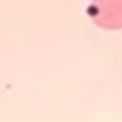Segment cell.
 <instances>
[{
    "instance_id": "1",
    "label": "cell",
    "mask_w": 122,
    "mask_h": 122,
    "mask_svg": "<svg viewBox=\"0 0 122 122\" xmlns=\"http://www.w3.org/2000/svg\"><path fill=\"white\" fill-rule=\"evenodd\" d=\"M87 14L97 27L104 30L122 28V0H92Z\"/></svg>"
}]
</instances>
